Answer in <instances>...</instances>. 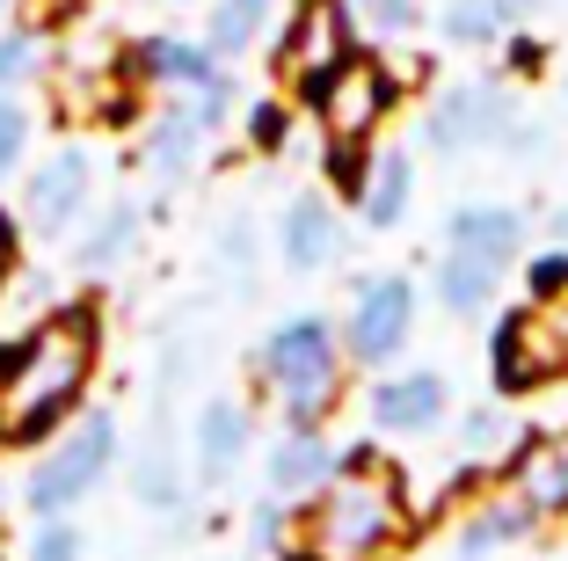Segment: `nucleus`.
Instances as JSON below:
<instances>
[{
    "instance_id": "obj_1",
    "label": "nucleus",
    "mask_w": 568,
    "mask_h": 561,
    "mask_svg": "<svg viewBox=\"0 0 568 561\" xmlns=\"http://www.w3.org/2000/svg\"><path fill=\"white\" fill-rule=\"evenodd\" d=\"M102 358V321L95 307H59L16 343L0 372V445H44L51 430L81 409L88 380Z\"/></svg>"
},
{
    "instance_id": "obj_2",
    "label": "nucleus",
    "mask_w": 568,
    "mask_h": 561,
    "mask_svg": "<svg viewBox=\"0 0 568 561\" xmlns=\"http://www.w3.org/2000/svg\"><path fill=\"white\" fill-rule=\"evenodd\" d=\"M402 532H408V489H402V474L379 460V467H365V474H335L328 489L306 503L292 561H379Z\"/></svg>"
},
{
    "instance_id": "obj_3",
    "label": "nucleus",
    "mask_w": 568,
    "mask_h": 561,
    "mask_svg": "<svg viewBox=\"0 0 568 561\" xmlns=\"http://www.w3.org/2000/svg\"><path fill=\"white\" fill-rule=\"evenodd\" d=\"M255 372H263V387L277 394L284 430H321L328 409H335V387H343V335L321 314H292L263 335Z\"/></svg>"
},
{
    "instance_id": "obj_4",
    "label": "nucleus",
    "mask_w": 568,
    "mask_h": 561,
    "mask_svg": "<svg viewBox=\"0 0 568 561\" xmlns=\"http://www.w3.org/2000/svg\"><path fill=\"white\" fill-rule=\"evenodd\" d=\"M423 139H430L437 153H488V147H503V153H547V132H539L532 117L518 110V96L503 81H459V88H437L430 96V110H423Z\"/></svg>"
},
{
    "instance_id": "obj_5",
    "label": "nucleus",
    "mask_w": 568,
    "mask_h": 561,
    "mask_svg": "<svg viewBox=\"0 0 568 561\" xmlns=\"http://www.w3.org/2000/svg\"><path fill=\"white\" fill-rule=\"evenodd\" d=\"M118 423L102 409H88V415H73L59 438L44 445V460L30 467V481H22V503H30L37 518H67L73 503H88V495L110 481V467H118Z\"/></svg>"
},
{
    "instance_id": "obj_6",
    "label": "nucleus",
    "mask_w": 568,
    "mask_h": 561,
    "mask_svg": "<svg viewBox=\"0 0 568 561\" xmlns=\"http://www.w3.org/2000/svg\"><path fill=\"white\" fill-rule=\"evenodd\" d=\"M226 110H234V73L212 88H197V96H168L161 110L146 117V176L161 182V190H175V182L197 176L204 147H212V132L226 124Z\"/></svg>"
},
{
    "instance_id": "obj_7",
    "label": "nucleus",
    "mask_w": 568,
    "mask_h": 561,
    "mask_svg": "<svg viewBox=\"0 0 568 561\" xmlns=\"http://www.w3.org/2000/svg\"><path fill=\"white\" fill-rule=\"evenodd\" d=\"M416 307H423V292L402 278V270H372V278H357L351 314H343V358L394 364L408 350V335H416Z\"/></svg>"
},
{
    "instance_id": "obj_8",
    "label": "nucleus",
    "mask_w": 568,
    "mask_h": 561,
    "mask_svg": "<svg viewBox=\"0 0 568 561\" xmlns=\"http://www.w3.org/2000/svg\"><path fill=\"white\" fill-rule=\"evenodd\" d=\"M306 110L321 117L328 139H372L394 110V73H386L379 51H351L343 67H328L314 88H306Z\"/></svg>"
},
{
    "instance_id": "obj_9",
    "label": "nucleus",
    "mask_w": 568,
    "mask_h": 561,
    "mask_svg": "<svg viewBox=\"0 0 568 561\" xmlns=\"http://www.w3.org/2000/svg\"><path fill=\"white\" fill-rule=\"evenodd\" d=\"M568 372V335L554 329L539 307H518V314H503L496 335H488V380H496L503 401H525L539 387H554Z\"/></svg>"
},
{
    "instance_id": "obj_10",
    "label": "nucleus",
    "mask_w": 568,
    "mask_h": 561,
    "mask_svg": "<svg viewBox=\"0 0 568 561\" xmlns=\"http://www.w3.org/2000/svg\"><path fill=\"white\" fill-rule=\"evenodd\" d=\"M357 51V16L351 0H292V16H284V37H277V73L292 88H314L328 67H343Z\"/></svg>"
},
{
    "instance_id": "obj_11",
    "label": "nucleus",
    "mask_w": 568,
    "mask_h": 561,
    "mask_svg": "<svg viewBox=\"0 0 568 561\" xmlns=\"http://www.w3.org/2000/svg\"><path fill=\"white\" fill-rule=\"evenodd\" d=\"M88 198H95V161H88V147H59L51 161H37V176L22 182V233H73L88 212Z\"/></svg>"
},
{
    "instance_id": "obj_12",
    "label": "nucleus",
    "mask_w": 568,
    "mask_h": 561,
    "mask_svg": "<svg viewBox=\"0 0 568 561\" xmlns=\"http://www.w3.org/2000/svg\"><path fill=\"white\" fill-rule=\"evenodd\" d=\"M365 415H372L379 438H430V430H445V415H452V387H445V372H430V364L386 372V380L372 387Z\"/></svg>"
},
{
    "instance_id": "obj_13",
    "label": "nucleus",
    "mask_w": 568,
    "mask_h": 561,
    "mask_svg": "<svg viewBox=\"0 0 568 561\" xmlns=\"http://www.w3.org/2000/svg\"><path fill=\"white\" fill-rule=\"evenodd\" d=\"M118 67H124V81L168 88V96H197V88L226 81V67L212 59V44H204V37H139Z\"/></svg>"
},
{
    "instance_id": "obj_14",
    "label": "nucleus",
    "mask_w": 568,
    "mask_h": 561,
    "mask_svg": "<svg viewBox=\"0 0 568 561\" xmlns=\"http://www.w3.org/2000/svg\"><path fill=\"white\" fill-rule=\"evenodd\" d=\"M248 445H255V415L234 394H212L197 409V430H190V481L197 489H226L234 467L248 460Z\"/></svg>"
},
{
    "instance_id": "obj_15",
    "label": "nucleus",
    "mask_w": 568,
    "mask_h": 561,
    "mask_svg": "<svg viewBox=\"0 0 568 561\" xmlns=\"http://www.w3.org/2000/svg\"><path fill=\"white\" fill-rule=\"evenodd\" d=\"M335 256H343V219H335L328 190H300L277 219V263L292 270V278H314Z\"/></svg>"
},
{
    "instance_id": "obj_16",
    "label": "nucleus",
    "mask_w": 568,
    "mask_h": 561,
    "mask_svg": "<svg viewBox=\"0 0 568 561\" xmlns=\"http://www.w3.org/2000/svg\"><path fill=\"white\" fill-rule=\"evenodd\" d=\"M518 248H525V212H510V204H459V212L445 219V256L510 270Z\"/></svg>"
},
{
    "instance_id": "obj_17",
    "label": "nucleus",
    "mask_w": 568,
    "mask_h": 561,
    "mask_svg": "<svg viewBox=\"0 0 568 561\" xmlns=\"http://www.w3.org/2000/svg\"><path fill=\"white\" fill-rule=\"evenodd\" d=\"M503 489L518 495L532 518H568V445L561 438H525V445H510Z\"/></svg>"
},
{
    "instance_id": "obj_18",
    "label": "nucleus",
    "mask_w": 568,
    "mask_h": 561,
    "mask_svg": "<svg viewBox=\"0 0 568 561\" xmlns=\"http://www.w3.org/2000/svg\"><path fill=\"white\" fill-rule=\"evenodd\" d=\"M335 481V445L321 430H277V445H270V467H263V489L277 503H314L321 489Z\"/></svg>"
},
{
    "instance_id": "obj_19",
    "label": "nucleus",
    "mask_w": 568,
    "mask_h": 561,
    "mask_svg": "<svg viewBox=\"0 0 568 561\" xmlns=\"http://www.w3.org/2000/svg\"><path fill=\"white\" fill-rule=\"evenodd\" d=\"M532 16H539V0H445L437 8V37L459 51H488L510 30H525Z\"/></svg>"
},
{
    "instance_id": "obj_20",
    "label": "nucleus",
    "mask_w": 568,
    "mask_h": 561,
    "mask_svg": "<svg viewBox=\"0 0 568 561\" xmlns=\"http://www.w3.org/2000/svg\"><path fill=\"white\" fill-rule=\"evenodd\" d=\"M532 525H539V518L525 511L518 495L496 489V495H481V503L459 511V540H452V554H459V561H488V554H503V547H518Z\"/></svg>"
},
{
    "instance_id": "obj_21",
    "label": "nucleus",
    "mask_w": 568,
    "mask_h": 561,
    "mask_svg": "<svg viewBox=\"0 0 568 561\" xmlns=\"http://www.w3.org/2000/svg\"><path fill=\"white\" fill-rule=\"evenodd\" d=\"M139 227H146V212H139L132 198H110L95 219H88V233L73 241V263H81L88 278L124 270V263H132V248H139Z\"/></svg>"
},
{
    "instance_id": "obj_22",
    "label": "nucleus",
    "mask_w": 568,
    "mask_h": 561,
    "mask_svg": "<svg viewBox=\"0 0 568 561\" xmlns=\"http://www.w3.org/2000/svg\"><path fill=\"white\" fill-rule=\"evenodd\" d=\"M132 495L146 503V511H183L190 503V474H183V460H175V445H168V423H153V438L139 445Z\"/></svg>"
},
{
    "instance_id": "obj_23",
    "label": "nucleus",
    "mask_w": 568,
    "mask_h": 561,
    "mask_svg": "<svg viewBox=\"0 0 568 561\" xmlns=\"http://www.w3.org/2000/svg\"><path fill=\"white\" fill-rule=\"evenodd\" d=\"M430 292H437V307H445L452 321H481L488 307H496V292H503V270L467 263V256H437Z\"/></svg>"
},
{
    "instance_id": "obj_24",
    "label": "nucleus",
    "mask_w": 568,
    "mask_h": 561,
    "mask_svg": "<svg viewBox=\"0 0 568 561\" xmlns=\"http://www.w3.org/2000/svg\"><path fill=\"white\" fill-rule=\"evenodd\" d=\"M408 204H416V168H408V153H379L365 198H357V219H365L372 233H394L408 219Z\"/></svg>"
},
{
    "instance_id": "obj_25",
    "label": "nucleus",
    "mask_w": 568,
    "mask_h": 561,
    "mask_svg": "<svg viewBox=\"0 0 568 561\" xmlns=\"http://www.w3.org/2000/svg\"><path fill=\"white\" fill-rule=\"evenodd\" d=\"M270 8L277 0H212V16H204V44H212V59H248L255 44L270 37Z\"/></svg>"
},
{
    "instance_id": "obj_26",
    "label": "nucleus",
    "mask_w": 568,
    "mask_h": 561,
    "mask_svg": "<svg viewBox=\"0 0 568 561\" xmlns=\"http://www.w3.org/2000/svg\"><path fill=\"white\" fill-rule=\"evenodd\" d=\"M372 139H328V161H321V176H328V190L357 212V198H365V182H372Z\"/></svg>"
},
{
    "instance_id": "obj_27",
    "label": "nucleus",
    "mask_w": 568,
    "mask_h": 561,
    "mask_svg": "<svg viewBox=\"0 0 568 561\" xmlns=\"http://www.w3.org/2000/svg\"><path fill=\"white\" fill-rule=\"evenodd\" d=\"M44 73V37L37 30H0V96H16Z\"/></svg>"
},
{
    "instance_id": "obj_28",
    "label": "nucleus",
    "mask_w": 568,
    "mask_h": 561,
    "mask_svg": "<svg viewBox=\"0 0 568 561\" xmlns=\"http://www.w3.org/2000/svg\"><path fill=\"white\" fill-rule=\"evenodd\" d=\"M22 561H88V540H81V525H67V518H37Z\"/></svg>"
},
{
    "instance_id": "obj_29",
    "label": "nucleus",
    "mask_w": 568,
    "mask_h": 561,
    "mask_svg": "<svg viewBox=\"0 0 568 561\" xmlns=\"http://www.w3.org/2000/svg\"><path fill=\"white\" fill-rule=\"evenodd\" d=\"M30 132H37V117L16 96H0V176H16L30 161Z\"/></svg>"
},
{
    "instance_id": "obj_30",
    "label": "nucleus",
    "mask_w": 568,
    "mask_h": 561,
    "mask_svg": "<svg viewBox=\"0 0 568 561\" xmlns=\"http://www.w3.org/2000/svg\"><path fill=\"white\" fill-rule=\"evenodd\" d=\"M351 16L365 22L372 37H408L416 30V0H351Z\"/></svg>"
},
{
    "instance_id": "obj_31",
    "label": "nucleus",
    "mask_w": 568,
    "mask_h": 561,
    "mask_svg": "<svg viewBox=\"0 0 568 561\" xmlns=\"http://www.w3.org/2000/svg\"><path fill=\"white\" fill-rule=\"evenodd\" d=\"M503 438H510V415H503V409H467V415H459V445H467L474 460L496 452Z\"/></svg>"
},
{
    "instance_id": "obj_32",
    "label": "nucleus",
    "mask_w": 568,
    "mask_h": 561,
    "mask_svg": "<svg viewBox=\"0 0 568 561\" xmlns=\"http://www.w3.org/2000/svg\"><path fill=\"white\" fill-rule=\"evenodd\" d=\"M284 139H292V110H284V102H255V110H248V147L277 153Z\"/></svg>"
},
{
    "instance_id": "obj_33",
    "label": "nucleus",
    "mask_w": 568,
    "mask_h": 561,
    "mask_svg": "<svg viewBox=\"0 0 568 561\" xmlns=\"http://www.w3.org/2000/svg\"><path fill=\"white\" fill-rule=\"evenodd\" d=\"M554 292H568V248H547L525 263V299H554Z\"/></svg>"
},
{
    "instance_id": "obj_34",
    "label": "nucleus",
    "mask_w": 568,
    "mask_h": 561,
    "mask_svg": "<svg viewBox=\"0 0 568 561\" xmlns=\"http://www.w3.org/2000/svg\"><path fill=\"white\" fill-rule=\"evenodd\" d=\"M503 67L518 73V81H539V73H547V44L525 37V30H510V37H503Z\"/></svg>"
},
{
    "instance_id": "obj_35",
    "label": "nucleus",
    "mask_w": 568,
    "mask_h": 561,
    "mask_svg": "<svg viewBox=\"0 0 568 561\" xmlns=\"http://www.w3.org/2000/svg\"><path fill=\"white\" fill-rule=\"evenodd\" d=\"M219 263H234V278H248V270H255V227H248V219L219 227Z\"/></svg>"
},
{
    "instance_id": "obj_36",
    "label": "nucleus",
    "mask_w": 568,
    "mask_h": 561,
    "mask_svg": "<svg viewBox=\"0 0 568 561\" xmlns=\"http://www.w3.org/2000/svg\"><path fill=\"white\" fill-rule=\"evenodd\" d=\"M16 263H22V219L0 212V292L16 284Z\"/></svg>"
},
{
    "instance_id": "obj_37",
    "label": "nucleus",
    "mask_w": 568,
    "mask_h": 561,
    "mask_svg": "<svg viewBox=\"0 0 568 561\" xmlns=\"http://www.w3.org/2000/svg\"><path fill=\"white\" fill-rule=\"evenodd\" d=\"M525 307H539V314H547V321H554V329H561V335H568V292H554V299H525Z\"/></svg>"
},
{
    "instance_id": "obj_38",
    "label": "nucleus",
    "mask_w": 568,
    "mask_h": 561,
    "mask_svg": "<svg viewBox=\"0 0 568 561\" xmlns=\"http://www.w3.org/2000/svg\"><path fill=\"white\" fill-rule=\"evenodd\" d=\"M554 233H561V241H568V212H561V219H554Z\"/></svg>"
},
{
    "instance_id": "obj_39",
    "label": "nucleus",
    "mask_w": 568,
    "mask_h": 561,
    "mask_svg": "<svg viewBox=\"0 0 568 561\" xmlns=\"http://www.w3.org/2000/svg\"><path fill=\"white\" fill-rule=\"evenodd\" d=\"M0 561H8V532H0Z\"/></svg>"
},
{
    "instance_id": "obj_40",
    "label": "nucleus",
    "mask_w": 568,
    "mask_h": 561,
    "mask_svg": "<svg viewBox=\"0 0 568 561\" xmlns=\"http://www.w3.org/2000/svg\"><path fill=\"white\" fill-rule=\"evenodd\" d=\"M44 8H73V0H44Z\"/></svg>"
},
{
    "instance_id": "obj_41",
    "label": "nucleus",
    "mask_w": 568,
    "mask_h": 561,
    "mask_svg": "<svg viewBox=\"0 0 568 561\" xmlns=\"http://www.w3.org/2000/svg\"><path fill=\"white\" fill-rule=\"evenodd\" d=\"M8 8H16V0H0V16H8Z\"/></svg>"
},
{
    "instance_id": "obj_42",
    "label": "nucleus",
    "mask_w": 568,
    "mask_h": 561,
    "mask_svg": "<svg viewBox=\"0 0 568 561\" xmlns=\"http://www.w3.org/2000/svg\"><path fill=\"white\" fill-rule=\"evenodd\" d=\"M561 96H568V73H561Z\"/></svg>"
}]
</instances>
